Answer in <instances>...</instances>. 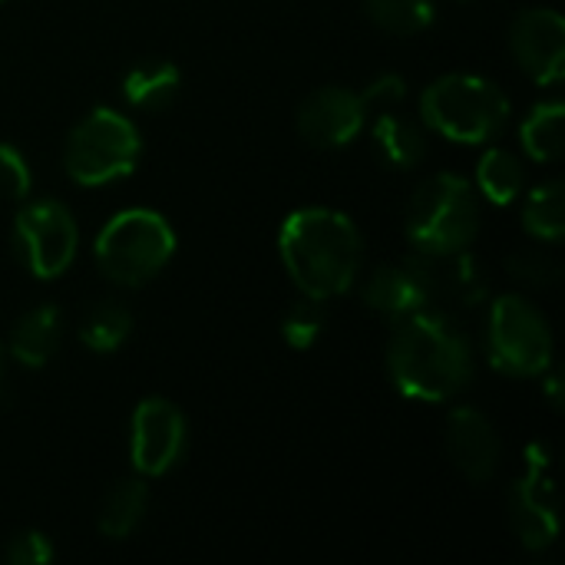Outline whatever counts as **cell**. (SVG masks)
Wrapping results in <instances>:
<instances>
[{
    "label": "cell",
    "mask_w": 565,
    "mask_h": 565,
    "mask_svg": "<svg viewBox=\"0 0 565 565\" xmlns=\"http://www.w3.org/2000/svg\"><path fill=\"white\" fill-rule=\"evenodd\" d=\"M510 50L520 70L533 83L540 86L559 83L565 70V20L559 17V10L550 7L523 10L510 26Z\"/></svg>",
    "instance_id": "obj_12"
},
{
    "label": "cell",
    "mask_w": 565,
    "mask_h": 565,
    "mask_svg": "<svg viewBox=\"0 0 565 565\" xmlns=\"http://www.w3.org/2000/svg\"><path fill=\"white\" fill-rule=\"evenodd\" d=\"M182 73L169 56H142L122 73V96L132 109L159 113L175 103Z\"/></svg>",
    "instance_id": "obj_17"
},
{
    "label": "cell",
    "mask_w": 565,
    "mask_h": 565,
    "mask_svg": "<svg viewBox=\"0 0 565 565\" xmlns=\"http://www.w3.org/2000/svg\"><path fill=\"white\" fill-rule=\"evenodd\" d=\"M447 454L470 483H487L500 467L503 444L487 414L477 407H457L447 417Z\"/></svg>",
    "instance_id": "obj_14"
},
{
    "label": "cell",
    "mask_w": 565,
    "mask_h": 565,
    "mask_svg": "<svg viewBox=\"0 0 565 565\" xmlns=\"http://www.w3.org/2000/svg\"><path fill=\"white\" fill-rule=\"evenodd\" d=\"M543 377H546L550 407H553V411H563V381H559V374H543Z\"/></svg>",
    "instance_id": "obj_30"
},
{
    "label": "cell",
    "mask_w": 565,
    "mask_h": 565,
    "mask_svg": "<svg viewBox=\"0 0 565 565\" xmlns=\"http://www.w3.org/2000/svg\"><path fill=\"white\" fill-rule=\"evenodd\" d=\"M364 305L387 318L391 324L417 315V311H434L430 308V298H427V288L417 275V268L411 262H401V265H381L371 271L364 291H361Z\"/></svg>",
    "instance_id": "obj_15"
},
{
    "label": "cell",
    "mask_w": 565,
    "mask_h": 565,
    "mask_svg": "<svg viewBox=\"0 0 565 565\" xmlns=\"http://www.w3.org/2000/svg\"><path fill=\"white\" fill-rule=\"evenodd\" d=\"M0 3H3V0H0Z\"/></svg>",
    "instance_id": "obj_32"
},
{
    "label": "cell",
    "mask_w": 565,
    "mask_h": 565,
    "mask_svg": "<svg viewBox=\"0 0 565 565\" xmlns=\"http://www.w3.org/2000/svg\"><path fill=\"white\" fill-rule=\"evenodd\" d=\"M507 268H510L520 281L533 285V288H550V285H556L559 275H563L559 262H556L546 248H520L516 255H510Z\"/></svg>",
    "instance_id": "obj_26"
},
{
    "label": "cell",
    "mask_w": 565,
    "mask_h": 565,
    "mask_svg": "<svg viewBox=\"0 0 565 565\" xmlns=\"http://www.w3.org/2000/svg\"><path fill=\"white\" fill-rule=\"evenodd\" d=\"M424 288H427V298H430V308L434 311H444V308H473L480 301H487V278L483 271L477 268L470 248L463 252H447V255H427V252H414L407 258Z\"/></svg>",
    "instance_id": "obj_13"
},
{
    "label": "cell",
    "mask_w": 565,
    "mask_h": 565,
    "mask_svg": "<svg viewBox=\"0 0 565 565\" xmlns=\"http://www.w3.org/2000/svg\"><path fill=\"white\" fill-rule=\"evenodd\" d=\"M480 235V195L454 172L427 175L407 202V242L414 252H463Z\"/></svg>",
    "instance_id": "obj_5"
},
{
    "label": "cell",
    "mask_w": 565,
    "mask_h": 565,
    "mask_svg": "<svg viewBox=\"0 0 565 565\" xmlns=\"http://www.w3.org/2000/svg\"><path fill=\"white\" fill-rule=\"evenodd\" d=\"M361 3H364V13L371 17V23L394 36L424 33L437 17L434 0H361Z\"/></svg>",
    "instance_id": "obj_24"
},
{
    "label": "cell",
    "mask_w": 565,
    "mask_h": 565,
    "mask_svg": "<svg viewBox=\"0 0 565 565\" xmlns=\"http://www.w3.org/2000/svg\"><path fill=\"white\" fill-rule=\"evenodd\" d=\"M63 344V311L56 305H36L10 328V358L30 371L46 367Z\"/></svg>",
    "instance_id": "obj_16"
},
{
    "label": "cell",
    "mask_w": 565,
    "mask_h": 565,
    "mask_svg": "<svg viewBox=\"0 0 565 565\" xmlns=\"http://www.w3.org/2000/svg\"><path fill=\"white\" fill-rule=\"evenodd\" d=\"M129 334H132V311L116 298L96 301L79 324V341L96 354L119 351L129 341Z\"/></svg>",
    "instance_id": "obj_21"
},
{
    "label": "cell",
    "mask_w": 565,
    "mask_h": 565,
    "mask_svg": "<svg viewBox=\"0 0 565 565\" xmlns=\"http://www.w3.org/2000/svg\"><path fill=\"white\" fill-rule=\"evenodd\" d=\"M371 106L364 93L344 86H321L298 106V132L315 149H344L367 126Z\"/></svg>",
    "instance_id": "obj_11"
},
{
    "label": "cell",
    "mask_w": 565,
    "mask_h": 565,
    "mask_svg": "<svg viewBox=\"0 0 565 565\" xmlns=\"http://www.w3.org/2000/svg\"><path fill=\"white\" fill-rule=\"evenodd\" d=\"M278 255L288 278L305 298L331 301L354 285L361 271L364 238L344 212L311 205L291 212L281 222Z\"/></svg>",
    "instance_id": "obj_2"
},
{
    "label": "cell",
    "mask_w": 565,
    "mask_h": 565,
    "mask_svg": "<svg viewBox=\"0 0 565 565\" xmlns=\"http://www.w3.org/2000/svg\"><path fill=\"white\" fill-rule=\"evenodd\" d=\"M523 228L536 242H563L565 235V185L559 179L536 185L523 202Z\"/></svg>",
    "instance_id": "obj_22"
},
{
    "label": "cell",
    "mask_w": 565,
    "mask_h": 565,
    "mask_svg": "<svg viewBox=\"0 0 565 565\" xmlns=\"http://www.w3.org/2000/svg\"><path fill=\"white\" fill-rule=\"evenodd\" d=\"M523 182H526V169H523L516 152L493 146V149H487L480 156V162H477V185L473 189L490 205H500V209L513 205L523 195Z\"/></svg>",
    "instance_id": "obj_19"
},
{
    "label": "cell",
    "mask_w": 565,
    "mask_h": 565,
    "mask_svg": "<svg viewBox=\"0 0 565 565\" xmlns=\"http://www.w3.org/2000/svg\"><path fill=\"white\" fill-rule=\"evenodd\" d=\"M404 96H407V83H404V76H397V73H384V76L371 79L367 89H364V99H367L371 109H374V106H377V109H391V106H397Z\"/></svg>",
    "instance_id": "obj_29"
},
{
    "label": "cell",
    "mask_w": 565,
    "mask_h": 565,
    "mask_svg": "<svg viewBox=\"0 0 565 565\" xmlns=\"http://www.w3.org/2000/svg\"><path fill=\"white\" fill-rule=\"evenodd\" d=\"M387 374L407 401H454L477 374L470 338L447 311H417L394 324L387 341Z\"/></svg>",
    "instance_id": "obj_1"
},
{
    "label": "cell",
    "mask_w": 565,
    "mask_h": 565,
    "mask_svg": "<svg viewBox=\"0 0 565 565\" xmlns=\"http://www.w3.org/2000/svg\"><path fill=\"white\" fill-rule=\"evenodd\" d=\"M563 119L559 99L533 106V113L520 126V142L533 162H556L563 156Z\"/></svg>",
    "instance_id": "obj_23"
},
{
    "label": "cell",
    "mask_w": 565,
    "mask_h": 565,
    "mask_svg": "<svg viewBox=\"0 0 565 565\" xmlns=\"http://www.w3.org/2000/svg\"><path fill=\"white\" fill-rule=\"evenodd\" d=\"M33 189L30 162L13 142H0V195L7 199H26Z\"/></svg>",
    "instance_id": "obj_27"
},
{
    "label": "cell",
    "mask_w": 565,
    "mask_h": 565,
    "mask_svg": "<svg viewBox=\"0 0 565 565\" xmlns=\"http://www.w3.org/2000/svg\"><path fill=\"white\" fill-rule=\"evenodd\" d=\"M142 156V136L136 122L109 106L89 109L66 136L63 169L83 189L113 185L132 175Z\"/></svg>",
    "instance_id": "obj_6"
},
{
    "label": "cell",
    "mask_w": 565,
    "mask_h": 565,
    "mask_svg": "<svg viewBox=\"0 0 565 565\" xmlns=\"http://www.w3.org/2000/svg\"><path fill=\"white\" fill-rule=\"evenodd\" d=\"M3 559L10 565H46L53 563V543L36 530H23V533L10 536Z\"/></svg>",
    "instance_id": "obj_28"
},
{
    "label": "cell",
    "mask_w": 565,
    "mask_h": 565,
    "mask_svg": "<svg viewBox=\"0 0 565 565\" xmlns=\"http://www.w3.org/2000/svg\"><path fill=\"white\" fill-rule=\"evenodd\" d=\"M146 507H149V490L142 480L116 483L99 503V513H96L99 533L106 540H129L146 520Z\"/></svg>",
    "instance_id": "obj_20"
},
{
    "label": "cell",
    "mask_w": 565,
    "mask_h": 565,
    "mask_svg": "<svg viewBox=\"0 0 565 565\" xmlns=\"http://www.w3.org/2000/svg\"><path fill=\"white\" fill-rule=\"evenodd\" d=\"M490 364L507 377H543L553 364V328L523 295H500L487 324Z\"/></svg>",
    "instance_id": "obj_7"
},
{
    "label": "cell",
    "mask_w": 565,
    "mask_h": 565,
    "mask_svg": "<svg viewBox=\"0 0 565 565\" xmlns=\"http://www.w3.org/2000/svg\"><path fill=\"white\" fill-rule=\"evenodd\" d=\"M189 447L185 414L166 397H146L132 411L129 460L139 477H166Z\"/></svg>",
    "instance_id": "obj_9"
},
{
    "label": "cell",
    "mask_w": 565,
    "mask_h": 565,
    "mask_svg": "<svg viewBox=\"0 0 565 565\" xmlns=\"http://www.w3.org/2000/svg\"><path fill=\"white\" fill-rule=\"evenodd\" d=\"M420 116L434 132H440L450 142L483 146L507 129L510 99L487 76L447 73L424 89Z\"/></svg>",
    "instance_id": "obj_3"
},
{
    "label": "cell",
    "mask_w": 565,
    "mask_h": 565,
    "mask_svg": "<svg viewBox=\"0 0 565 565\" xmlns=\"http://www.w3.org/2000/svg\"><path fill=\"white\" fill-rule=\"evenodd\" d=\"M371 139L387 169H417L427 156V132L417 119L394 109H381L371 122Z\"/></svg>",
    "instance_id": "obj_18"
},
{
    "label": "cell",
    "mask_w": 565,
    "mask_h": 565,
    "mask_svg": "<svg viewBox=\"0 0 565 565\" xmlns=\"http://www.w3.org/2000/svg\"><path fill=\"white\" fill-rule=\"evenodd\" d=\"M13 248L20 265L40 278L53 281L70 271L79 252V225L73 212L56 199H30L13 222Z\"/></svg>",
    "instance_id": "obj_8"
},
{
    "label": "cell",
    "mask_w": 565,
    "mask_h": 565,
    "mask_svg": "<svg viewBox=\"0 0 565 565\" xmlns=\"http://www.w3.org/2000/svg\"><path fill=\"white\" fill-rule=\"evenodd\" d=\"M321 331H324V308H321V301L301 295V301H295V305L288 308L285 321H281L285 341H288L295 351H308V348L321 338Z\"/></svg>",
    "instance_id": "obj_25"
},
{
    "label": "cell",
    "mask_w": 565,
    "mask_h": 565,
    "mask_svg": "<svg viewBox=\"0 0 565 565\" xmlns=\"http://www.w3.org/2000/svg\"><path fill=\"white\" fill-rule=\"evenodd\" d=\"M3 361H7V348H3V341H0V374H3Z\"/></svg>",
    "instance_id": "obj_31"
},
{
    "label": "cell",
    "mask_w": 565,
    "mask_h": 565,
    "mask_svg": "<svg viewBox=\"0 0 565 565\" xmlns=\"http://www.w3.org/2000/svg\"><path fill=\"white\" fill-rule=\"evenodd\" d=\"M175 255V232L156 209H122L96 235L93 258L106 281L119 288L149 285Z\"/></svg>",
    "instance_id": "obj_4"
},
{
    "label": "cell",
    "mask_w": 565,
    "mask_h": 565,
    "mask_svg": "<svg viewBox=\"0 0 565 565\" xmlns=\"http://www.w3.org/2000/svg\"><path fill=\"white\" fill-rule=\"evenodd\" d=\"M556 487L550 470V450L533 444L526 450V473L510 490V520L516 536L530 553H543L559 536V513H556Z\"/></svg>",
    "instance_id": "obj_10"
}]
</instances>
